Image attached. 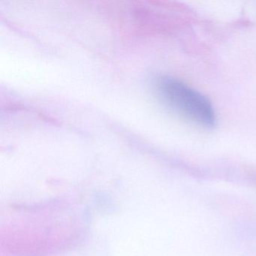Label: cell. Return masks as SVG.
Returning <instances> with one entry per match:
<instances>
[{
  "instance_id": "cell-1",
  "label": "cell",
  "mask_w": 256,
  "mask_h": 256,
  "mask_svg": "<svg viewBox=\"0 0 256 256\" xmlns=\"http://www.w3.org/2000/svg\"><path fill=\"white\" fill-rule=\"evenodd\" d=\"M157 89L166 102L190 120L206 128L215 126L216 119L214 107L203 94L176 79L167 77L158 79Z\"/></svg>"
}]
</instances>
